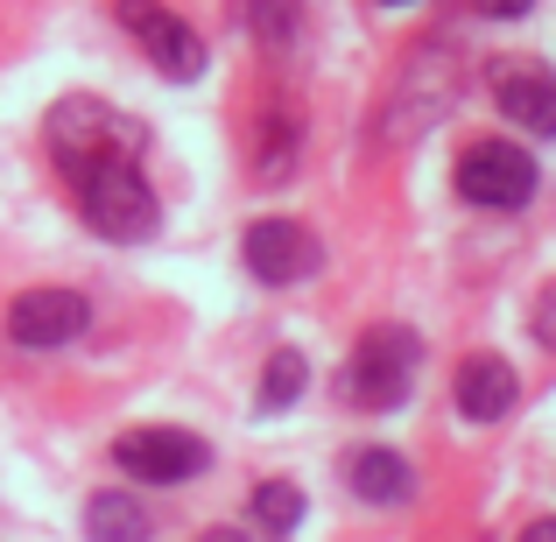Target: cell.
<instances>
[{
    "label": "cell",
    "instance_id": "1",
    "mask_svg": "<svg viewBox=\"0 0 556 542\" xmlns=\"http://www.w3.org/2000/svg\"><path fill=\"white\" fill-rule=\"evenodd\" d=\"M42 141H50V163L64 169V177H78V169H99V163H141L149 155V135H141L135 121H127L121 106H106V99H56L50 121H42Z\"/></svg>",
    "mask_w": 556,
    "mask_h": 542
},
{
    "label": "cell",
    "instance_id": "2",
    "mask_svg": "<svg viewBox=\"0 0 556 542\" xmlns=\"http://www.w3.org/2000/svg\"><path fill=\"white\" fill-rule=\"evenodd\" d=\"M71 198H78V218L99 232V240H149L163 226V204H155V184L141 163H99V169H78L64 177Z\"/></svg>",
    "mask_w": 556,
    "mask_h": 542
},
{
    "label": "cell",
    "instance_id": "3",
    "mask_svg": "<svg viewBox=\"0 0 556 542\" xmlns=\"http://www.w3.org/2000/svg\"><path fill=\"white\" fill-rule=\"evenodd\" d=\"M416 366H422V339H416V331H408V325H374L367 339L353 345V360H345L339 394L353 408H367V416L402 408L408 388H416Z\"/></svg>",
    "mask_w": 556,
    "mask_h": 542
},
{
    "label": "cell",
    "instance_id": "4",
    "mask_svg": "<svg viewBox=\"0 0 556 542\" xmlns=\"http://www.w3.org/2000/svg\"><path fill=\"white\" fill-rule=\"evenodd\" d=\"M458 198L465 204H486V212H521V204L535 198V184H543V169H535V155L521 149V141H472V149L458 155Z\"/></svg>",
    "mask_w": 556,
    "mask_h": 542
},
{
    "label": "cell",
    "instance_id": "5",
    "mask_svg": "<svg viewBox=\"0 0 556 542\" xmlns=\"http://www.w3.org/2000/svg\"><path fill=\"white\" fill-rule=\"evenodd\" d=\"M113 465L141 487H184L212 465L198 430H177V423H141V430H121L113 437Z\"/></svg>",
    "mask_w": 556,
    "mask_h": 542
},
{
    "label": "cell",
    "instance_id": "6",
    "mask_svg": "<svg viewBox=\"0 0 556 542\" xmlns=\"http://www.w3.org/2000/svg\"><path fill=\"white\" fill-rule=\"evenodd\" d=\"M113 14H121V28L155 56V71H163V78H198V71H204L198 28H190L184 14H169L163 0H113Z\"/></svg>",
    "mask_w": 556,
    "mask_h": 542
},
{
    "label": "cell",
    "instance_id": "7",
    "mask_svg": "<svg viewBox=\"0 0 556 542\" xmlns=\"http://www.w3.org/2000/svg\"><path fill=\"white\" fill-rule=\"evenodd\" d=\"M247 268H254V282L268 289H289V282H311L317 261H325V247L311 240V226H296V218H254L240 240Z\"/></svg>",
    "mask_w": 556,
    "mask_h": 542
},
{
    "label": "cell",
    "instance_id": "8",
    "mask_svg": "<svg viewBox=\"0 0 556 542\" xmlns=\"http://www.w3.org/2000/svg\"><path fill=\"white\" fill-rule=\"evenodd\" d=\"M85 325H92V311H85L78 289H22V297L8 303V339L22 345V353H56V345H71Z\"/></svg>",
    "mask_w": 556,
    "mask_h": 542
},
{
    "label": "cell",
    "instance_id": "9",
    "mask_svg": "<svg viewBox=\"0 0 556 542\" xmlns=\"http://www.w3.org/2000/svg\"><path fill=\"white\" fill-rule=\"evenodd\" d=\"M451 394H458V408L472 423H501L507 408L521 402V374L501 353H472V360L458 366V380H451Z\"/></svg>",
    "mask_w": 556,
    "mask_h": 542
},
{
    "label": "cell",
    "instance_id": "10",
    "mask_svg": "<svg viewBox=\"0 0 556 542\" xmlns=\"http://www.w3.org/2000/svg\"><path fill=\"white\" fill-rule=\"evenodd\" d=\"M493 99H501V113L515 127H529V135H556V78L543 64H501Z\"/></svg>",
    "mask_w": 556,
    "mask_h": 542
},
{
    "label": "cell",
    "instance_id": "11",
    "mask_svg": "<svg viewBox=\"0 0 556 542\" xmlns=\"http://www.w3.org/2000/svg\"><path fill=\"white\" fill-rule=\"evenodd\" d=\"M345 487H353L367 507H402L408 493H416V472H408L402 451L367 444V451H353V458H345Z\"/></svg>",
    "mask_w": 556,
    "mask_h": 542
},
{
    "label": "cell",
    "instance_id": "12",
    "mask_svg": "<svg viewBox=\"0 0 556 542\" xmlns=\"http://www.w3.org/2000/svg\"><path fill=\"white\" fill-rule=\"evenodd\" d=\"M149 507L135 493H92L85 501V542H149Z\"/></svg>",
    "mask_w": 556,
    "mask_h": 542
},
{
    "label": "cell",
    "instance_id": "13",
    "mask_svg": "<svg viewBox=\"0 0 556 542\" xmlns=\"http://www.w3.org/2000/svg\"><path fill=\"white\" fill-rule=\"evenodd\" d=\"M247 515H254L261 535H289V529L303 521V493L289 487V479H261L254 501H247Z\"/></svg>",
    "mask_w": 556,
    "mask_h": 542
},
{
    "label": "cell",
    "instance_id": "14",
    "mask_svg": "<svg viewBox=\"0 0 556 542\" xmlns=\"http://www.w3.org/2000/svg\"><path fill=\"white\" fill-rule=\"evenodd\" d=\"M303 388H311V366H303V353L282 345V353L268 360V374H261V408H289Z\"/></svg>",
    "mask_w": 556,
    "mask_h": 542
},
{
    "label": "cell",
    "instance_id": "15",
    "mask_svg": "<svg viewBox=\"0 0 556 542\" xmlns=\"http://www.w3.org/2000/svg\"><path fill=\"white\" fill-rule=\"evenodd\" d=\"M247 14H254L261 42H289L296 36V0H247Z\"/></svg>",
    "mask_w": 556,
    "mask_h": 542
},
{
    "label": "cell",
    "instance_id": "16",
    "mask_svg": "<svg viewBox=\"0 0 556 542\" xmlns=\"http://www.w3.org/2000/svg\"><path fill=\"white\" fill-rule=\"evenodd\" d=\"M529 331L556 353V289H543V303H535V317H529Z\"/></svg>",
    "mask_w": 556,
    "mask_h": 542
},
{
    "label": "cell",
    "instance_id": "17",
    "mask_svg": "<svg viewBox=\"0 0 556 542\" xmlns=\"http://www.w3.org/2000/svg\"><path fill=\"white\" fill-rule=\"evenodd\" d=\"M535 0H479V14H493V22H521Z\"/></svg>",
    "mask_w": 556,
    "mask_h": 542
},
{
    "label": "cell",
    "instance_id": "18",
    "mask_svg": "<svg viewBox=\"0 0 556 542\" xmlns=\"http://www.w3.org/2000/svg\"><path fill=\"white\" fill-rule=\"evenodd\" d=\"M521 542H556V515H543V521H529V529H521Z\"/></svg>",
    "mask_w": 556,
    "mask_h": 542
},
{
    "label": "cell",
    "instance_id": "19",
    "mask_svg": "<svg viewBox=\"0 0 556 542\" xmlns=\"http://www.w3.org/2000/svg\"><path fill=\"white\" fill-rule=\"evenodd\" d=\"M198 542H247V535H232V529H212V535H198Z\"/></svg>",
    "mask_w": 556,
    "mask_h": 542
},
{
    "label": "cell",
    "instance_id": "20",
    "mask_svg": "<svg viewBox=\"0 0 556 542\" xmlns=\"http://www.w3.org/2000/svg\"><path fill=\"white\" fill-rule=\"evenodd\" d=\"M388 8H408V0H388Z\"/></svg>",
    "mask_w": 556,
    "mask_h": 542
}]
</instances>
